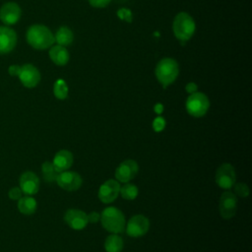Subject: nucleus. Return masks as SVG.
<instances>
[{"instance_id": "f03ea898", "label": "nucleus", "mask_w": 252, "mask_h": 252, "mask_svg": "<svg viewBox=\"0 0 252 252\" xmlns=\"http://www.w3.org/2000/svg\"><path fill=\"white\" fill-rule=\"evenodd\" d=\"M179 74V66L175 59L173 58H162L158 61L155 69V75L157 80L166 88L172 84Z\"/></svg>"}, {"instance_id": "dca6fc26", "label": "nucleus", "mask_w": 252, "mask_h": 252, "mask_svg": "<svg viewBox=\"0 0 252 252\" xmlns=\"http://www.w3.org/2000/svg\"><path fill=\"white\" fill-rule=\"evenodd\" d=\"M66 223L75 230H81L88 224L87 214L81 210L69 209L64 216Z\"/></svg>"}, {"instance_id": "1a4fd4ad", "label": "nucleus", "mask_w": 252, "mask_h": 252, "mask_svg": "<svg viewBox=\"0 0 252 252\" xmlns=\"http://www.w3.org/2000/svg\"><path fill=\"white\" fill-rule=\"evenodd\" d=\"M55 181L60 188L66 191H76L82 186L83 183L82 177L79 173L69 170L59 172Z\"/></svg>"}, {"instance_id": "9b49d317", "label": "nucleus", "mask_w": 252, "mask_h": 252, "mask_svg": "<svg viewBox=\"0 0 252 252\" xmlns=\"http://www.w3.org/2000/svg\"><path fill=\"white\" fill-rule=\"evenodd\" d=\"M138 163L133 159L123 160L115 170V178L118 182L127 183L132 180L138 173Z\"/></svg>"}, {"instance_id": "473e14b6", "label": "nucleus", "mask_w": 252, "mask_h": 252, "mask_svg": "<svg viewBox=\"0 0 252 252\" xmlns=\"http://www.w3.org/2000/svg\"><path fill=\"white\" fill-rule=\"evenodd\" d=\"M154 110L157 114H160L163 111V105L161 103H157L154 107Z\"/></svg>"}, {"instance_id": "39448f33", "label": "nucleus", "mask_w": 252, "mask_h": 252, "mask_svg": "<svg viewBox=\"0 0 252 252\" xmlns=\"http://www.w3.org/2000/svg\"><path fill=\"white\" fill-rule=\"evenodd\" d=\"M185 107L191 116L202 117L209 110L210 100L205 94L195 92L187 97Z\"/></svg>"}, {"instance_id": "7ed1b4c3", "label": "nucleus", "mask_w": 252, "mask_h": 252, "mask_svg": "<svg viewBox=\"0 0 252 252\" xmlns=\"http://www.w3.org/2000/svg\"><path fill=\"white\" fill-rule=\"evenodd\" d=\"M196 25L194 19L186 12L178 13L172 23V31L175 37L180 41L189 40L194 34Z\"/></svg>"}, {"instance_id": "c756f323", "label": "nucleus", "mask_w": 252, "mask_h": 252, "mask_svg": "<svg viewBox=\"0 0 252 252\" xmlns=\"http://www.w3.org/2000/svg\"><path fill=\"white\" fill-rule=\"evenodd\" d=\"M88 222H96L100 220V215L97 212H92L89 215H87Z\"/></svg>"}, {"instance_id": "0eeeda50", "label": "nucleus", "mask_w": 252, "mask_h": 252, "mask_svg": "<svg viewBox=\"0 0 252 252\" xmlns=\"http://www.w3.org/2000/svg\"><path fill=\"white\" fill-rule=\"evenodd\" d=\"M237 207V198L233 192L225 191L220 195L219 210L222 219L229 220L234 217Z\"/></svg>"}, {"instance_id": "cd10ccee", "label": "nucleus", "mask_w": 252, "mask_h": 252, "mask_svg": "<svg viewBox=\"0 0 252 252\" xmlns=\"http://www.w3.org/2000/svg\"><path fill=\"white\" fill-rule=\"evenodd\" d=\"M90 5L94 8H104L106 7L111 0H88Z\"/></svg>"}, {"instance_id": "f3484780", "label": "nucleus", "mask_w": 252, "mask_h": 252, "mask_svg": "<svg viewBox=\"0 0 252 252\" xmlns=\"http://www.w3.org/2000/svg\"><path fill=\"white\" fill-rule=\"evenodd\" d=\"M52 164L58 173L68 170L73 164L72 153L67 150H61L57 152L53 158Z\"/></svg>"}, {"instance_id": "423d86ee", "label": "nucleus", "mask_w": 252, "mask_h": 252, "mask_svg": "<svg viewBox=\"0 0 252 252\" xmlns=\"http://www.w3.org/2000/svg\"><path fill=\"white\" fill-rule=\"evenodd\" d=\"M236 174L234 167L230 163L220 164L216 172V182L222 189H229L235 183Z\"/></svg>"}, {"instance_id": "2f4dec72", "label": "nucleus", "mask_w": 252, "mask_h": 252, "mask_svg": "<svg viewBox=\"0 0 252 252\" xmlns=\"http://www.w3.org/2000/svg\"><path fill=\"white\" fill-rule=\"evenodd\" d=\"M20 68L21 66L18 65H12L9 67V74L12 76H18L19 72H20Z\"/></svg>"}, {"instance_id": "412c9836", "label": "nucleus", "mask_w": 252, "mask_h": 252, "mask_svg": "<svg viewBox=\"0 0 252 252\" xmlns=\"http://www.w3.org/2000/svg\"><path fill=\"white\" fill-rule=\"evenodd\" d=\"M73 39L74 34L68 27H60L54 35V40L57 42V44L62 46H67L71 44Z\"/></svg>"}, {"instance_id": "9d476101", "label": "nucleus", "mask_w": 252, "mask_h": 252, "mask_svg": "<svg viewBox=\"0 0 252 252\" xmlns=\"http://www.w3.org/2000/svg\"><path fill=\"white\" fill-rule=\"evenodd\" d=\"M18 77L23 86L29 89L36 87L40 82V73L38 69L30 63L21 66Z\"/></svg>"}, {"instance_id": "c85d7f7f", "label": "nucleus", "mask_w": 252, "mask_h": 252, "mask_svg": "<svg viewBox=\"0 0 252 252\" xmlns=\"http://www.w3.org/2000/svg\"><path fill=\"white\" fill-rule=\"evenodd\" d=\"M117 15H118V17L120 18V19H122V20H125L126 22H131L132 21V14H131V12L129 11V10H127V9H121V10H119L118 12H117Z\"/></svg>"}, {"instance_id": "20e7f679", "label": "nucleus", "mask_w": 252, "mask_h": 252, "mask_svg": "<svg viewBox=\"0 0 252 252\" xmlns=\"http://www.w3.org/2000/svg\"><path fill=\"white\" fill-rule=\"evenodd\" d=\"M101 225L107 231L120 233L125 229V218L123 213L115 207H107L100 214Z\"/></svg>"}, {"instance_id": "b1692460", "label": "nucleus", "mask_w": 252, "mask_h": 252, "mask_svg": "<svg viewBox=\"0 0 252 252\" xmlns=\"http://www.w3.org/2000/svg\"><path fill=\"white\" fill-rule=\"evenodd\" d=\"M53 94L58 99H65L68 96V86L62 79H58L53 86Z\"/></svg>"}, {"instance_id": "4468645a", "label": "nucleus", "mask_w": 252, "mask_h": 252, "mask_svg": "<svg viewBox=\"0 0 252 252\" xmlns=\"http://www.w3.org/2000/svg\"><path fill=\"white\" fill-rule=\"evenodd\" d=\"M17 44V33L8 26H0V54L11 52Z\"/></svg>"}, {"instance_id": "393cba45", "label": "nucleus", "mask_w": 252, "mask_h": 252, "mask_svg": "<svg viewBox=\"0 0 252 252\" xmlns=\"http://www.w3.org/2000/svg\"><path fill=\"white\" fill-rule=\"evenodd\" d=\"M234 186V194L236 196H239V197H247L249 195V187L246 183H242V182H239V183H234L233 184Z\"/></svg>"}, {"instance_id": "f257e3e1", "label": "nucleus", "mask_w": 252, "mask_h": 252, "mask_svg": "<svg viewBox=\"0 0 252 252\" xmlns=\"http://www.w3.org/2000/svg\"><path fill=\"white\" fill-rule=\"evenodd\" d=\"M26 38L28 43L37 50L47 49L55 42L52 32L47 27L40 24L31 26L27 31Z\"/></svg>"}, {"instance_id": "ddd939ff", "label": "nucleus", "mask_w": 252, "mask_h": 252, "mask_svg": "<svg viewBox=\"0 0 252 252\" xmlns=\"http://www.w3.org/2000/svg\"><path fill=\"white\" fill-rule=\"evenodd\" d=\"M120 184L117 180L108 179L103 182L98 189V199L104 203H112L119 195Z\"/></svg>"}, {"instance_id": "4be33fe9", "label": "nucleus", "mask_w": 252, "mask_h": 252, "mask_svg": "<svg viewBox=\"0 0 252 252\" xmlns=\"http://www.w3.org/2000/svg\"><path fill=\"white\" fill-rule=\"evenodd\" d=\"M139 193L138 187L132 183H125L122 187H120V191L119 194L122 196L123 199L131 201L137 198Z\"/></svg>"}, {"instance_id": "a878e982", "label": "nucleus", "mask_w": 252, "mask_h": 252, "mask_svg": "<svg viewBox=\"0 0 252 252\" xmlns=\"http://www.w3.org/2000/svg\"><path fill=\"white\" fill-rule=\"evenodd\" d=\"M165 127V119L161 116H158L153 121V129L156 132H161Z\"/></svg>"}, {"instance_id": "f8f14e48", "label": "nucleus", "mask_w": 252, "mask_h": 252, "mask_svg": "<svg viewBox=\"0 0 252 252\" xmlns=\"http://www.w3.org/2000/svg\"><path fill=\"white\" fill-rule=\"evenodd\" d=\"M22 10L15 2H7L0 8V20L6 26H12L21 19Z\"/></svg>"}, {"instance_id": "6ab92c4d", "label": "nucleus", "mask_w": 252, "mask_h": 252, "mask_svg": "<svg viewBox=\"0 0 252 252\" xmlns=\"http://www.w3.org/2000/svg\"><path fill=\"white\" fill-rule=\"evenodd\" d=\"M18 210L24 215H32L36 211V201L33 197L26 195L18 200Z\"/></svg>"}, {"instance_id": "bb28decb", "label": "nucleus", "mask_w": 252, "mask_h": 252, "mask_svg": "<svg viewBox=\"0 0 252 252\" xmlns=\"http://www.w3.org/2000/svg\"><path fill=\"white\" fill-rule=\"evenodd\" d=\"M8 196L11 200H15V201H18L21 197H23V192L21 190L20 187H13L9 190V193H8Z\"/></svg>"}, {"instance_id": "a211bd4d", "label": "nucleus", "mask_w": 252, "mask_h": 252, "mask_svg": "<svg viewBox=\"0 0 252 252\" xmlns=\"http://www.w3.org/2000/svg\"><path fill=\"white\" fill-rule=\"evenodd\" d=\"M49 57L55 65L64 66L68 63L70 54L65 46L56 44L49 47Z\"/></svg>"}, {"instance_id": "5701e85b", "label": "nucleus", "mask_w": 252, "mask_h": 252, "mask_svg": "<svg viewBox=\"0 0 252 252\" xmlns=\"http://www.w3.org/2000/svg\"><path fill=\"white\" fill-rule=\"evenodd\" d=\"M41 171L43 179L46 182H53L56 180L58 172L55 170L51 161H44L41 165Z\"/></svg>"}, {"instance_id": "aec40b11", "label": "nucleus", "mask_w": 252, "mask_h": 252, "mask_svg": "<svg viewBox=\"0 0 252 252\" xmlns=\"http://www.w3.org/2000/svg\"><path fill=\"white\" fill-rule=\"evenodd\" d=\"M123 245V239L117 233L108 235L104 241V249L106 252H121Z\"/></svg>"}, {"instance_id": "2eb2a0df", "label": "nucleus", "mask_w": 252, "mask_h": 252, "mask_svg": "<svg viewBox=\"0 0 252 252\" xmlns=\"http://www.w3.org/2000/svg\"><path fill=\"white\" fill-rule=\"evenodd\" d=\"M20 188L25 195L32 196L37 193L39 189V179L32 171H25L19 179Z\"/></svg>"}, {"instance_id": "6e6552de", "label": "nucleus", "mask_w": 252, "mask_h": 252, "mask_svg": "<svg viewBox=\"0 0 252 252\" xmlns=\"http://www.w3.org/2000/svg\"><path fill=\"white\" fill-rule=\"evenodd\" d=\"M150 228L149 220L143 215H135L130 218L126 224V232L131 237L145 235Z\"/></svg>"}, {"instance_id": "7c9ffc66", "label": "nucleus", "mask_w": 252, "mask_h": 252, "mask_svg": "<svg viewBox=\"0 0 252 252\" xmlns=\"http://www.w3.org/2000/svg\"><path fill=\"white\" fill-rule=\"evenodd\" d=\"M197 89H198V87H197V85L195 84V83H188L187 85H186V87H185V90H186V92L188 93V94H193V93H195V92H197Z\"/></svg>"}]
</instances>
